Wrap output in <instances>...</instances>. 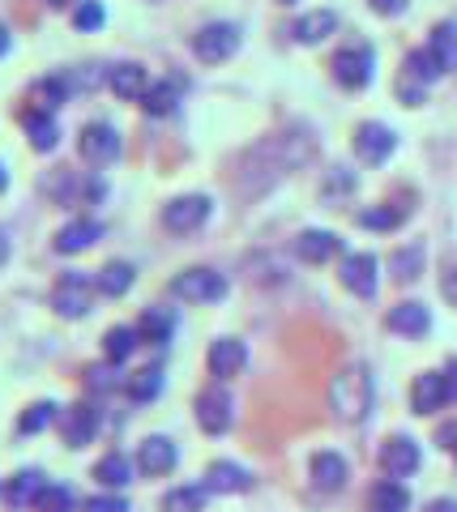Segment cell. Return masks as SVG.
<instances>
[{"instance_id":"38","label":"cell","mask_w":457,"mask_h":512,"mask_svg":"<svg viewBox=\"0 0 457 512\" xmlns=\"http://www.w3.org/2000/svg\"><path fill=\"white\" fill-rule=\"evenodd\" d=\"M52 419H56V406H52V402H35V406H30L22 419H18V431H22V436H30V431H43Z\"/></svg>"},{"instance_id":"25","label":"cell","mask_w":457,"mask_h":512,"mask_svg":"<svg viewBox=\"0 0 457 512\" xmlns=\"http://www.w3.org/2000/svg\"><path fill=\"white\" fill-rule=\"evenodd\" d=\"M171 333H176V316H171L167 308H150V312H141V320H137V342L163 346V342H171Z\"/></svg>"},{"instance_id":"18","label":"cell","mask_w":457,"mask_h":512,"mask_svg":"<svg viewBox=\"0 0 457 512\" xmlns=\"http://www.w3.org/2000/svg\"><path fill=\"white\" fill-rule=\"evenodd\" d=\"M389 329L402 333V338H423V333L432 329V316L423 303H398V308H389Z\"/></svg>"},{"instance_id":"12","label":"cell","mask_w":457,"mask_h":512,"mask_svg":"<svg viewBox=\"0 0 457 512\" xmlns=\"http://www.w3.org/2000/svg\"><path fill=\"white\" fill-rule=\"evenodd\" d=\"M419 444L411 436H389L385 448H381V470L389 478H411L419 470Z\"/></svg>"},{"instance_id":"49","label":"cell","mask_w":457,"mask_h":512,"mask_svg":"<svg viewBox=\"0 0 457 512\" xmlns=\"http://www.w3.org/2000/svg\"><path fill=\"white\" fill-rule=\"evenodd\" d=\"M9 188V171H5V163H0V192Z\"/></svg>"},{"instance_id":"26","label":"cell","mask_w":457,"mask_h":512,"mask_svg":"<svg viewBox=\"0 0 457 512\" xmlns=\"http://www.w3.org/2000/svg\"><path fill=\"white\" fill-rule=\"evenodd\" d=\"M22 124H26V133H30V146L35 150H56V141H60V128H56V120H52V111H26L22 116Z\"/></svg>"},{"instance_id":"16","label":"cell","mask_w":457,"mask_h":512,"mask_svg":"<svg viewBox=\"0 0 457 512\" xmlns=\"http://www.w3.org/2000/svg\"><path fill=\"white\" fill-rule=\"evenodd\" d=\"M60 431H65L69 448H86L94 440V431H99V410H94V406H69Z\"/></svg>"},{"instance_id":"3","label":"cell","mask_w":457,"mask_h":512,"mask_svg":"<svg viewBox=\"0 0 457 512\" xmlns=\"http://www.w3.org/2000/svg\"><path fill=\"white\" fill-rule=\"evenodd\" d=\"M193 52H197V60H206V64L231 60L235 52H240V26H231V22H210V26H201L197 39H193Z\"/></svg>"},{"instance_id":"51","label":"cell","mask_w":457,"mask_h":512,"mask_svg":"<svg viewBox=\"0 0 457 512\" xmlns=\"http://www.w3.org/2000/svg\"><path fill=\"white\" fill-rule=\"evenodd\" d=\"M282 5H291V0H282Z\"/></svg>"},{"instance_id":"32","label":"cell","mask_w":457,"mask_h":512,"mask_svg":"<svg viewBox=\"0 0 457 512\" xmlns=\"http://www.w3.org/2000/svg\"><path fill=\"white\" fill-rule=\"evenodd\" d=\"M94 478H99L103 487H124L133 478V466H129V457H120V453H107L99 466H94Z\"/></svg>"},{"instance_id":"19","label":"cell","mask_w":457,"mask_h":512,"mask_svg":"<svg viewBox=\"0 0 457 512\" xmlns=\"http://www.w3.org/2000/svg\"><path fill=\"white\" fill-rule=\"evenodd\" d=\"M252 487V474L235 461H214L206 470V491H218V495H235V491H248Z\"/></svg>"},{"instance_id":"20","label":"cell","mask_w":457,"mask_h":512,"mask_svg":"<svg viewBox=\"0 0 457 512\" xmlns=\"http://www.w3.org/2000/svg\"><path fill=\"white\" fill-rule=\"evenodd\" d=\"M346 478H351V466L342 461V453H317L312 457V483L321 491H342Z\"/></svg>"},{"instance_id":"4","label":"cell","mask_w":457,"mask_h":512,"mask_svg":"<svg viewBox=\"0 0 457 512\" xmlns=\"http://www.w3.org/2000/svg\"><path fill=\"white\" fill-rule=\"evenodd\" d=\"M171 295L184 303H218L227 295V278L214 274V269H184V274L171 282Z\"/></svg>"},{"instance_id":"10","label":"cell","mask_w":457,"mask_h":512,"mask_svg":"<svg viewBox=\"0 0 457 512\" xmlns=\"http://www.w3.org/2000/svg\"><path fill=\"white\" fill-rule=\"evenodd\" d=\"M393 146H398V137H393V128H385V124L368 120V124L355 128V154L364 158L368 167H381L385 158L393 154Z\"/></svg>"},{"instance_id":"15","label":"cell","mask_w":457,"mask_h":512,"mask_svg":"<svg viewBox=\"0 0 457 512\" xmlns=\"http://www.w3.org/2000/svg\"><path fill=\"white\" fill-rule=\"evenodd\" d=\"M295 252H299V261H308V265H325L342 252V239L334 231H304L295 239Z\"/></svg>"},{"instance_id":"48","label":"cell","mask_w":457,"mask_h":512,"mask_svg":"<svg viewBox=\"0 0 457 512\" xmlns=\"http://www.w3.org/2000/svg\"><path fill=\"white\" fill-rule=\"evenodd\" d=\"M5 256H9V239L0 235V265H5Z\"/></svg>"},{"instance_id":"37","label":"cell","mask_w":457,"mask_h":512,"mask_svg":"<svg viewBox=\"0 0 457 512\" xmlns=\"http://www.w3.org/2000/svg\"><path fill=\"white\" fill-rule=\"evenodd\" d=\"M402 218H406V210H398V205H376V210L359 214V227H368V231H393V227H402Z\"/></svg>"},{"instance_id":"13","label":"cell","mask_w":457,"mask_h":512,"mask_svg":"<svg viewBox=\"0 0 457 512\" xmlns=\"http://www.w3.org/2000/svg\"><path fill=\"white\" fill-rule=\"evenodd\" d=\"M453 397H449V384H445V372H423L415 376L411 384V410L415 414H432L440 406H449Z\"/></svg>"},{"instance_id":"31","label":"cell","mask_w":457,"mask_h":512,"mask_svg":"<svg viewBox=\"0 0 457 512\" xmlns=\"http://www.w3.org/2000/svg\"><path fill=\"white\" fill-rule=\"evenodd\" d=\"M124 389H129L133 402H154V397H159V389H163V367H159V363L141 367V372H137L129 384H124Z\"/></svg>"},{"instance_id":"40","label":"cell","mask_w":457,"mask_h":512,"mask_svg":"<svg viewBox=\"0 0 457 512\" xmlns=\"http://www.w3.org/2000/svg\"><path fill=\"white\" fill-rule=\"evenodd\" d=\"M82 508L86 512H129V500H120V495H90Z\"/></svg>"},{"instance_id":"50","label":"cell","mask_w":457,"mask_h":512,"mask_svg":"<svg viewBox=\"0 0 457 512\" xmlns=\"http://www.w3.org/2000/svg\"><path fill=\"white\" fill-rule=\"evenodd\" d=\"M47 5H52V9H65V5H69V0H47Z\"/></svg>"},{"instance_id":"11","label":"cell","mask_w":457,"mask_h":512,"mask_svg":"<svg viewBox=\"0 0 457 512\" xmlns=\"http://www.w3.org/2000/svg\"><path fill=\"white\" fill-rule=\"evenodd\" d=\"M77 150H82L86 163L103 167V163H116L120 137H116V128H112V124H86V128H82V137H77Z\"/></svg>"},{"instance_id":"17","label":"cell","mask_w":457,"mask_h":512,"mask_svg":"<svg viewBox=\"0 0 457 512\" xmlns=\"http://www.w3.org/2000/svg\"><path fill=\"white\" fill-rule=\"evenodd\" d=\"M248 363V350L244 342H235V338H218L210 346V376L218 380H227V376H240V367Z\"/></svg>"},{"instance_id":"35","label":"cell","mask_w":457,"mask_h":512,"mask_svg":"<svg viewBox=\"0 0 457 512\" xmlns=\"http://www.w3.org/2000/svg\"><path fill=\"white\" fill-rule=\"evenodd\" d=\"M389 265H393V278H398V282H415V278L423 274V248H419V244L398 248Z\"/></svg>"},{"instance_id":"47","label":"cell","mask_w":457,"mask_h":512,"mask_svg":"<svg viewBox=\"0 0 457 512\" xmlns=\"http://www.w3.org/2000/svg\"><path fill=\"white\" fill-rule=\"evenodd\" d=\"M9 43H13V39H9V26H5V22H0V56H5V52H9Z\"/></svg>"},{"instance_id":"29","label":"cell","mask_w":457,"mask_h":512,"mask_svg":"<svg viewBox=\"0 0 457 512\" xmlns=\"http://www.w3.org/2000/svg\"><path fill=\"white\" fill-rule=\"evenodd\" d=\"M94 286H99V295L120 299V295L133 286V265H129V261H107V265L99 269V278H94Z\"/></svg>"},{"instance_id":"9","label":"cell","mask_w":457,"mask_h":512,"mask_svg":"<svg viewBox=\"0 0 457 512\" xmlns=\"http://www.w3.org/2000/svg\"><path fill=\"white\" fill-rule=\"evenodd\" d=\"M210 210H214V201L210 197H197V192H188V197H176L163 210V222H167V231H180V235H188V231H197L201 222L210 218Z\"/></svg>"},{"instance_id":"41","label":"cell","mask_w":457,"mask_h":512,"mask_svg":"<svg viewBox=\"0 0 457 512\" xmlns=\"http://www.w3.org/2000/svg\"><path fill=\"white\" fill-rule=\"evenodd\" d=\"M351 188H355V175L351 171H334L325 180V197H338V192H351Z\"/></svg>"},{"instance_id":"34","label":"cell","mask_w":457,"mask_h":512,"mask_svg":"<svg viewBox=\"0 0 457 512\" xmlns=\"http://www.w3.org/2000/svg\"><path fill=\"white\" fill-rule=\"evenodd\" d=\"M206 508V487H176L163 495V512H201Z\"/></svg>"},{"instance_id":"8","label":"cell","mask_w":457,"mask_h":512,"mask_svg":"<svg viewBox=\"0 0 457 512\" xmlns=\"http://www.w3.org/2000/svg\"><path fill=\"white\" fill-rule=\"evenodd\" d=\"M376 256L372 252H351V256H342V269H338V278H342V286L351 295H359V299H372L376 295Z\"/></svg>"},{"instance_id":"43","label":"cell","mask_w":457,"mask_h":512,"mask_svg":"<svg viewBox=\"0 0 457 512\" xmlns=\"http://www.w3.org/2000/svg\"><path fill=\"white\" fill-rule=\"evenodd\" d=\"M368 5H372L376 13H385V18H398V13L406 9V0H368Z\"/></svg>"},{"instance_id":"6","label":"cell","mask_w":457,"mask_h":512,"mask_svg":"<svg viewBox=\"0 0 457 512\" xmlns=\"http://www.w3.org/2000/svg\"><path fill=\"white\" fill-rule=\"evenodd\" d=\"M372 69H376V56H372L368 43H351L334 56V77L346 90H364L372 82Z\"/></svg>"},{"instance_id":"36","label":"cell","mask_w":457,"mask_h":512,"mask_svg":"<svg viewBox=\"0 0 457 512\" xmlns=\"http://www.w3.org/2000/svg\"><path fill=\"white\" fill-rule=\"evenodd\" d=\"M77 508V495L69 487H56L47 483L39 495H35V512H73Z\"/></svg>"},{"instance_id":"33","label":"cell","mask_w":457,"mask_h":512,"mask_svg":"<svg viewBox=\"0 0 457 512\" xmlns=\"http://www.w3.org/2000/svg\"><path fill=\"white\" fill-rule=\"evenodd\" d=\"M133 346H137V329L116 325V329H107V338H103V355L112 359V363H124V359L133 355Z\"/></svg>"},{"instance_id":"27","label":"cell","mask_w":457,"mask_h":512,"mask_svg":"<svg viewBox=\"0 0 457 512\" xmlns=\"http://www.w3.org/2000/svg\"><path fill=\"white\" fill-rule=\"evenodd\" d=\"M428 52L436 56L440 73H453V69H457V26H453V22H440V26L432 30Z\"/></svg>"},{"instance_id":"46","label":"cell","mask_w":457,"mask_h":512,"mask_svg":"<svg viewBox=\"0 0 457 512\" xmlns=\"http://www.w3.org/2000/svg\"><path fill=\"white\" fill-rule=\"evenodd\" d=\"M423 512H457V500H432Z\"/></svg>"},{"instance_id":"21","label":"cell","mask_w":457,"mask_h":512,"mask_svg":"<svg viewBox=\"0 0 457 512\" xmlns=\"http://www.w3.org/2000/svg\"><path fill=\"white\" fill-rule=\"evenodd\" d=\"M107 86H112L120 99H146V90H150V77H146V69L141 64H116L112 73H107Z\"/></svg>"},{"instance_id":"5","label":"cell","mask_w":457,"mask_h":512,"mask_svg":"<svg viewBox=\"0 0 457 512\" xmlns=\"http://www.w3.org/2000/svg\"><path fill=\"white\" fill-rule=\"evenodd\" d=\"M94 295H99V286H94L86 274H73V269H69V274L56 282V291H52V308H56L60 316L77 320V316H86V312H90Z\"/></svg>"},{"instance_id":"28","label":"cell","mask_w":457,"mask_h":512,"mask_svg":"<svg viewBox=\"0 0 457 512\" xmlns=\"http://www.w3.org/2000/svg\"><path fill=\"white\" fill-rule=\"evenodd\" d=\"M180 90H184V77H167V82H154L141 103H146L150 116H167V111H176Z\"/></svg>"},{"instance_id":"1","label":"cell","mask_w":457,"mask_h":512,"mask_svg":"<svg viewBox=\"0 0 457 512\" xmlns=\"http://www.w3.org/2000/svg\"><path fill=\"white\" fill-rule=\"evenodd\" d=\"M312 137L308 133H278V137H265L257 150H252L244 163H265V171H261V180H257V188L252 192H261V188H270L274 180H282L287 171H295V167H304L308 158H312Z\"/></svg>"},{"instance_id":"2","label":"cell","mask_w":457,"mask_h":512,"mask_svg":"<svg viewBox=\"0 0 457 512\" xmlns=\"http://www.w3.org/2000/svg\"><path fill=\"white\" fill-rule=\"evenodd\" d=\"M329 406L342 423H364L372 410V372L364 363H346L342 372L329 380Z\"/></svg>"},{"instance_id":"22","label":"cell","mask_w":457,"mask_h":512,"mask_svg":"<svg viewBox=\"0 0 457 512\" xmlns=\"http://www.w3.org/2000/svg\"><path fill=\"white\" fill-rule=\"evenodd\" d=\"M368 512H411V491L398 478H385L368 491Z\"/></svg>"},{"instance_id":"42","label":"cell","mask_w":457,"mask_h":512,"mask_svg":"<svg viewBox=\"0 0 457 512\" xmlns=\"http://www.w3.org/2000/svg\"><path fill=\"white\" fill-rule=\"evenodd\" d=\"M436 444L440 448H449V453H457V423H445L436 431Z\"/></svg>"},{"instance_id":"14","label":"cell","mask_w":457,"mask_h":512,"mask_svg":"<svg viewBox=\"0 0 457 512\" xmlns=\"http://www.w3.org/2000/svg\"><path fill=\"white\" fill-rule=\"evenodd\" d=\"M176 461H180V453H176V444H171L167 436H150L146 444L137 448V470L141 474H171L176 470Z\"/></svg>"},{"instance_id":"7","label":"cell","mask_w":457,"mask_h":512,"mask_svg":"<svg viewBox=\"0 0 457 512\" xmlns=\"http://www.w3.org/2000/svg\"><path fill=\"white\" fill-rule=\"evenodd\" d=\"M235 419V402H231V393L223 389V384H214V389H206L197 397V423L206 436H223V431L231 427Z\"/></svg>"},{"instance_id":"23","label":"cell","mask_w":457,"mask_h":512,"mask_svg":"<svg viewBox=\"0 0 457 512\" xmlns=\"http://www.w3.org/2000/svg\"><path fill=\"white\" fill-rule=\"evenodd\" d=\"M103 231H99V222L94 218H73L69 227H60V235H56V252H86L94 239H99Z\"/></svg>"},{"instance_id":"30","label":"cell","mask_w":457,"mask_h":512,"mask_svg":"<svg viewBox=\"0 0 457 512\" xmlns=\"http://www.w3.org/2000/svg\"><path fill=\"white\" fill-rule=\"evenodd\" d=\"M43 487H47V483H43L39 470H22V474H13V483L5 487V500H9L13 508H26V504H35V495H39Z\"/></svg>"},{"instance_id":"24","label":"cell","mask_w":457,"mask_h":512,"mask_svg":"<svg viewBox=\"0 0 457 512\" xmlns=\"http://www.w3.org/2000/svg\"><path fill=\"white\" fill-rule=\"evenodd\" d=\"M338 30V13L334 9H317V13H304L295 26H291V35L299 39V43H321V39H329Z\"/></svg>"},{"instance_id":"39","label":"cell","mask_w":457,"mask_h":512,"mask_svg":"<svg viewBox=\"0 0 457 512\" xmlns=\"http://www.w3.org/2000/svg\"><path fill=\"white\" fill-rule=\"evenodd\" d=\"M73 26H77V30L103 26V0H82V5L73 9Z\"/></svg>"},{"instance_id":"45","label":"cell","mask_w":457,"mask_h":512,"mask_svg":"<svg viewBox=\"0 0 457 512\" xmlns=\"http://www.w3.org/2000/svg\"><path fill=\"white\" fill-rule=\"evenodd\" d=\"M445 384H449V397L457 402V363H449V367H445Z\"/></svg>"},{"instance_id":"44","label":"cell","mask_w":457,"mask_h":512,"mask_svg":"<svg viewBox=\"0 0 457 512\" xmlns=\"http://www.w3.org/2000/svg\"><path fill=\"white\" fill-rule=\"evenodd\" d=\"M440 295H445V299L453 303V308H457V269H449V274L440 278Z\"/></svg>"}]
</instances>
